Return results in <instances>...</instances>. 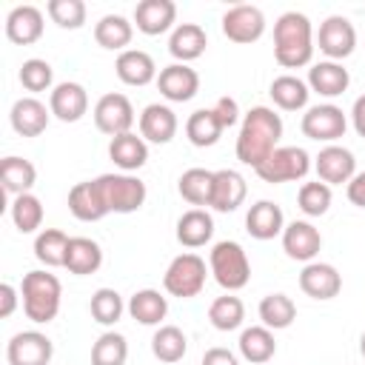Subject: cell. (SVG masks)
Listing matches in <instances>:
<instances>
[{"mask_svg": "<svg viewBox=\"0 0 365 365\" xmlns=\"http://www.w3.org/2000/svg\"><path fill=\"white\" fill-rule=\"evenodd\" d=\"M114 71L117 77L125 83V86H148L151 80H157V66H154V57L143 48H125L117 54V63H114Z\"/></svg>", "mask_w": 365, "mask_h": 365, "instance_id": "cell-25", "label": "cell"}, {"mask_svg": "<svg viewBox=\"0 0 365 365\" xmlns=\"http://www.w3.org/2000/svg\"><path fill=\"white\" fill-rule=\"evenodd\" d=\"M322 248V234L308 220H294L282 231V251L297 262H314V257Z\"/></svg>", "mask_w": 365, "mask_h": 365, "instance_id": "cell-15", "label": "cell"}, {"mask_svg": "<svg viewBox=\"0 0 365 365\" xmlns=\"http://www.w3.org/2000/svg\"><path fill=\"white\" fill-rule=\"evenodd\" d=\"M205 274H208L205 259H202L200 254L185 251V254H177V257L168 262V268H165V274H163V288H165V294H171V297L191 299V297H197V294L202 291Z\"/></svg>", "mask_w": 365, "mask_h": 365, "instance_id": "cell-6", "label": "cell"}, {"mask_svg": "<svg viewBox=\"0 0 365 365\" xmlns=\"http://www.w3.org/2000/svg\"><path fill=\"white\" fill-rule=\"evenodd\" d=\"M351 83V74L342 63H334V60H322V63H314L308 68V88L322 94V97H339Z\"/></svg>", "mask_w": 365, "mask_h": 365, "instance_id": "cell-27", "label": "cell"}, {"mask_svg": "<svg viewBox=\"0 0 365 365\" xmlns=\"http://www.w3.org/2000/svg\"><path fill=\"white\" fill-rule=\"evenodd\" d=\"M185 351H188V339H185V334L177 325H160L154 331V336H151V354L160 362L174 365V362H180L185 356Z\"/></svg>", "mask_w": 365, "mask_h": 365, "instance_id": "cell-40", "label": "cell"}, {"mask_svg": "<svg viewBox=\"0 0 365 365\" xmlns=\"http://www.w3.org/2000/svg\"><path fill=\"white\" fill-rule=\"evenodd\" d=\"M351 123L356 128L359 137H365V94L354 100V108H351Z\"/></svg>", "mask_w": 365, "mask_h": 365, "instance_id": "cell-52", "label": "cell"}, {"mask_svg": "<svg viewBox=\"0 0 365 365\" xmlns=\"http://www.w3.org/2000/svg\"><path fill=\"white\" fill-rule=\"evenodd\" d=\"M202 365H240V359H237L234 351L217 345V348H208V351L202 354Z\"/></svg>", "mask_w": 365, "mask_h": 365, "instance_id": "cell-49", "label": "cell"}, {"mask_svg": "<svg viewBox=\"0 0 365 365\" xmlns=\"http://www.w3.org/2000/svg\"><path fill=\"white\" fill-rule=\"evenodd\" d=\"M94 125L108 134V137H120V134H128L131 125H134V106L125 94L120 91H108L97 100L94 106Z\"/></svg>", "mask_w": 365, "mask_h": 365, "instance_id": "cell-10", "label": "cell"}, {"mask_svg": "<svg viewBox=\"0 0 365 365\" xmlns=\"http://www.w3.org/2000/svg\"><path fill=\"white\" fill-rule=\"evenodd\" d=\"M299 288L311 299H334L342 291V277L331 262H308L299 271Z\"/></svg>", "mask_w": 365, "mask_h": 365, "instance_id": "cell-18", "label": "cell"}, {"mask_svg": "<svg viewBox=\"0 0 365 365\" xmlns=\"http://www.w3.org/2000/svg\"><path fill=\"white\" fill-rule=\"evenodd\" d=\"M331 200H334L331 185L322 182V180H317V182H302V188H299V194H297V205H299V211L308 214V217H322V214L331 208Z\"/></svg>", "mask_w": 365, "mask_h": 365, "instance_id": "cell-45", "label": "cell"}, {"mask_svg": "<svg viewBox=\"0 0 365 365\" xmlns=\"http://www.w3.org/2000/svg\"><path fill=\"white\" fill-rule=\"evenodd\" d=\"M279 137H282V120L274 108L268 106H254L251 111H245L240 134H237V160L242 165L259 168L277 148H279Z\"/></svg>", "mask_w": 365, "mask_h": 365, "instance_id": "cell-1", "label": "cell"}, {"mask_svg": "<svg viewBox=\"0 0 365 365\" xmlns=\"http://www.w3.org/2000/svg\"><path fill=\"white\" fill-rule=\"evenodd\" d=\"M128 359V342L117 331H106L91 345V365H125Z\"/></svg>", "mask_w": 365, "mask_h": 365, "instance_id": "cell-43", "label": "cell"}, {"mask_svg": "<svg viewBox=\"0 0 365 365\" xmlns=\"http://www.w3.org/2000/svg\"><path fill=\"white\" fill-rule=\"evenodd\" d=\"M222 123L214 114V108H197L188 120H185V137L191 140V145L197 148H208L222 137Z\"/></svg>", "mask_w": 365, "mask_h": 365, "instance_id": "cell-37", "label": "cell"}, {"mask_svg": "<svg viewBox=\"0 0 365 365\" xmlns=\"http://www.w3.org/2000/svg\"><path fill=\"white\" fill-rule=\"evenodd\" d=\"M257 311H259L262 325L271 328V331H282V328H288V325L297 319V305H294V299H291L288 294H279V291L262 297Z\"/></svg>", "mask_w": 365, "mask_h": 365, "instance_id": "cell-39", "label": "cell"}, {"mask_svg": "<svg viewBox=\"0 0 365 365\" xmlns=\"http://www.w3.org/2000/svg\"><path fill=\"white\" fill-rule=\"evenodd\" d=\"M68 211L80 220V222H97L108 214L106 202H103V194L97 188L94 180H86V182H77L71 191H68Z\"/></svg>", "mask_w": 365, "mask_h": 365, "instance_id": "cell-28", "label": "cell"}, {"mask_svg": "<svg viewBox=\"0 0 365 365\" xmlns=\"http://www.w3.org/2000/svg\"><path fill=\"white\" fill-rule=\"evenodd\" d=\"M245 194H248L245 177L240 171H234V168H220V171H214L211 205L208 208H214L220 214H231L245 202Z\"/></svg>", "mask_w": 365, "mask_h": 365, "instance_id": "cell-16", "label": "cell"}, {"mask_svg": "<svg viewBox=\"0 0 365 365\" xmlns=\"http://www.w3.org/2000/svg\"><path fill=\"white\" fill-rule=\"evenodd\" d=\"M125 311L140 325H160L165 319V314H168V299L154 288H140V291L131 294Z\"/></svg>", "mask_w": 365, "mask_h": 365, "instance_id": "cell-30", "label": "cell"}, {"mask_svg": "<svg viewBox=\"0 0 365 365\" xmlns=\"http://www.w3.org/2000/svg\"><path fill=\"white\" fill-rule=\"evenodd\" d=\"M317 46L334 63L351 57L354 48H356V29H354V23L348 17H342V14L325 17L319 23V31H317Z\"/></svg>", "mask_w": 365, "mask_h": 365, "instance_id": "cell-8", "label": "cell"}, {"mask_svg": "<svg viewBox=\"0 0 365 365\" xmlns=\"http://www.w3.org/2000/svg\"><path fill=\"white\" fill-rule=\"evenodd\" d=\"M0 182H3V191L11 197L29 194L31 185L37 182V168L26 157H14V154L3 157L0 160Z\"/></svg>", "mask_w": 365, "mask_h": 365, "instance_id": "cell-32", "label": "cell"}, {"mask_svg": "<svg viewBox=\"0 0 365 365\" xmlns=\"http://www.w3.org/2000/svg\"><path fill=\"white\" fill-rule=\"evenodd\" d=\"M205 46H208V34L200 23H177L168 37V51L177 63H191L202 57Z\"/></svg>", "mask_w": 365, "mask_h": 365, "instance_id": "cell-24", "label": "cell"}, {"mask_svg": "<svg viewBox=\"0 0 365 365\" xmlns=\"http://www.w3.org/2000/svg\"><path fill=\"white\" fill-rule=\"evenodd\" d=\"M157 88L171 103H188L200 91V74L188 63H171V66L160 68Z\"/></svg>", "mask_w": 365, "mask_h": 365, "instance_id": "cell-13", "label": "cell"}, {"mask_svg": "<svg viewBox=\"0 0 365 365\" xmlns=\"http://www.w3.org/2000/svg\"><path fill=\"white\" fill-rule=\"evenodd\" d=\"M208 319L217 331H237L245 319V305L234 294H222L208 305Z\"/></svg>", "mask_w": 365, "mask_h": 365, "instance_id": "cell-41", "label": "cell"}, {"mask_svg": "<svg viewBox=\"0 0 365 365\" xmlns=\"http://www.w3.org/2000/svg\"><path fill=\"white\" fill-rule=\"evenodd\" d=\"M245 231L254 237V240H274L285 231V217H282V208L271 200H257L248 214H245Z\"/></svg>", "mask_w": 365, "mask_h": 365, "instance_id": "cell-21", "label": "cell"}, {"mask_svg": "<svg viewBox=\"0 0 365 365\" xmlns=\"http://www.w3.org/2000/svg\"><path fill=\"white\" fill-rule=\"evenodd\" d=\"M48 117H51V108H46V103H40L37 97H20L11 106V111H9L11 128L20 137H37V134H43L46 125H48Z\"/></svg>", "mask_w": 365, "mask_h": 365, "instance_id": "cell-22", "label": "cell"}, {"mask_svg": "<svg viewBox=\"0 0 365 365\" xmlns=\"http://www.w3.org/2000/svg\"><path fill=\"white\" fill-rule=\"evenodd\" d=\"M208 271L214 274L217 285L225 288L228 294L240 291L248 285L251 279V262H248V254L240 242L234 240H222L211 248L208 254Z\"/></svg>", "mask_w": 365, "mask_h": 365, "instance_id": "cell-4", "label": "cell"}, {"mask_svg": "<svg viewBox=\"0 0 365 365\" xmlns=\"http://www.w3.org/2000/svg\"><path fill=\"white\" fill-rule=\"evenodd\" d=\"M222 34L231 43H257L265 34V14L259 6L240 3L222 14Z\"/></svg>", "mask_w": 365, "mask_h": 365, "instance_id": "cell-11", "label": "cell"}, {"mask_svg": "<svg viewBox=\"0 0 365 365\" xmlns=\"http://www.w3.org/2000/svg\"><path fill=\"white\" fill-rule=\"evenodd\" d=\"M100 265H103V248L88 237H71L68 254H66V268L77 277H86V274H94Z\"/></svg>", "mask_w": 365, "mask_h": 365, "instance_id": "cell-36", "label": "cell"}, {"mask_svg": "<svg viewBox=\"0 0 365 365\" xmlns=\"http://www.w3.org/2000/svg\"><path fill=\"white\" fill-rule=\"evenodd\" d=\"M177 20V6L174 0H140L134 6V23L143 34L154 37V34H163L174 26Z\"/></svg>", "mask_w": 365, "mask_h": 365, "instance_id": "cell-23", "label": "cell"}, {"mask_svg": "<svg viewBox=\"0 0 365 365\" xmlns=\"http://www.w3.org/2000/svg\"><path fill=\"white\" fill-rule=\"evenodd\" d=\"M11 222L20 234H34L40 225H43V202L29 191V194H20L11 200Z\"/></svg>", "mask_w": 365, "mask_h": 365, "instance_id": "cell-42", "label": "cell"}, {"mask_svg": "<svg viewBox=\"0 0 365 365\" xmlns=\"http://www.w3.org/2000/svg\"><path fill=\"white\" fill-rule=\"evenodd\" d=\"M214 237V220L205 208H188L177 220V242L185 248H200Z\"/></svg>", "mask_w": 365, "mask_h": 365, "instance_id": "cell-29", "label": "cell"}, {"mask_svg": "<svg viewBox=\"0 0 365 365\" xmlns=\"http://www.w3.org/2000/svg\"><path fill=\"white\" fill-rule=\"evenodd\" d=\"M211 185H214V171H208V168H188L177 180L180 197L197 208L211 205Z\"/></svg>", "mask_w": 365, "mask_h": 365, "instance_id": "cell-38", "label": "cell"}, {"mask_svg": "<svg viewBox=\"0 0 365 365\" xmlns=\"http://www.w3.org/2000/svg\"><path fill=\"white\" fill-rule=\"evenodd\" d=\"M180 123H177V114L163 106V103H151L143 108L140 114V137L145 143H157V145H165L174 140Z\"/></svg>", "mask_w": 365, "mask_h": 365, "instance_id": "cell-20", "label": "cell"}, {"mask_svg": "<svg viewBox=\"0 0 365 365\" xmlns=\"http://www.w3.org/2000/svg\"><path fill=\"white\" fill-rule=\"evenodd\" d=\"M54 356V345L40 331H20L6 345L9 365H48Z\"/></svg>", "mask_w": 365, "mask_h": 365, "instance_id": "cell-12", "label": "cell"}, {"mask_svg": "<svg viewBox=\"0 0 365 365\" xmlns=\"http://www.w3.org/2000/svg\"><path fill=\"white\" fill-rule=\"evenodd\" d=\"M348 200L359 208H365V171L354 174V180L348 182Z\"/></svg>", "mask_w": 365, "mask_h": 365, "instance_id": "cell-51", "label": "cell"}, {"mask_svg": "<svg viewBox=\"0 0 365 365\" xmlns=\"http://www.w3.org/2000/svg\"><path fill=\"white\" fill-rule=\"evenodd\" d=\"M240 356L251 365H262L277 354V342H274V331L265 325H251L240 334Z\"/></svg>", "mask_w": 365, "mask_h": 365, "instance_id": "cell-33", "label": "cell"}, {"mask_svg": "<svg viewBox=\"0 0 365 365\" xmlns=\"http://www.w3.org/2000/svg\"><path fill=\"white\" fill-rule=\"evenodd\" d=\"M94 182L103 194L108 214H131V211L143 208L145 194H148L145 182L134 174H100Z\"/></svg>", "mask_w": 365, "mask_h": 365, "instance_id": "cell-5", "label": "cell"}, {"mask_svg": "<svg viewBox=\"0 0 365 365\" xmlns=\"http://www.w3.org/2000/svg\"><path fill=\"white\" fill-rule=\"evenodd\" d=\"M314 168H317V177L328 185H342V182H351L354 174H356V160L354 154L345 148V145H325L317 160H314Z\"/></svg>", "mask_w": 365, "mask_h": 365, "instance_id": "cell-14", "label": "cell"}, {"mask_svg": "<svg viewBox=\"0 0 365 365\" xmlns=\"http://www.w3.org/2000/svg\"><path fill=\"white\" fill-rule=\"evenodd\" d=\"M14 308H17V288L11 282H3L0 285V317L9 319L14 314Z\"/></svg>", "mask_w": 365, "mask_h": 365, "instance_id": "cell-50", "label": "cell"}, {"mask_svg": "<svg viewBox=\"0 0 365 365\" xmlns=\"http://www.w3.org/2000/svg\"><path fill=\"white\" fill-rule=\"evenodd\" d=\"M88 311H91L94 322H100V325H114V322L123 317L125 302H123V297H120L114 288H97V291L91 294Z\"/></svg>", "mask_w": 365, "mask_h": 365, "instance_id": "cell-44", "label": "cell"}, {"mask_svg": "<svg viewBox=\"0 0 365 365\" xmlns=\"http://www.w3.org/2000/svg\"><path fill=\"white\" fill-rule=\"evenodd\" d=\"M274 57L282 68H302L314 57V29L302 11H285L274 23Z\"/></svg>", "mask_w": 365, "mask_h": 365, "instance_id": "cell-2", "label": "cell"}, {"mask_svg": "<svg viewBox=\"0 0 365 365\" xmlns=\"http://www.w3.org/2000/svg\"><path fill=\"white\" fill-rule=\"evenodd\" d=\"M20 83H23V88L26 91H46V88H51V83H54V68L46 63V60H40V57H31V60H26L23 66H20Z\"/></svg>", "mask_w": 365, "mask_h": 365, "instance_id": "cell-47", "label": "cell"}, {"mask_svg": "<svg viewBox=\"0 0 365 365\" xmlns=\"http://www.w3.org/2000/svg\"><path fill=\"white\" fill-rule=\"evenodd\" d=\"M211 108H214V114L220 117L222 128H231V125L240 120V106H237V100H234V97H228V94H225V97H220Z\"/></svg>", "mask_w": 365, "mask_h": 365, "instance_id": "cell-48", "label": "cell"}, {"mask_svg": "<svg viewBox=\"0 0 365 365\" xmlns=\"http://www.w3.org/2000/svg\"><path fill=\"white\" fill-rule=\"evenodd\" d=\"M20 297H23V314L37 322L46 325L57 317L60 311V299H63V285L54 274L48 271H29L20 282Z\"/></svg>", "mask_w": 365, "mask_h": 365, "instance_id": "cell-3", "label": "cell"}, {"mask_svg": "<svg viewBox=\"0 0 365 365\" xmlns=\"http://www.w3.org/2000/svg\"><path fill=\"white\" fill-rule=\"evenodd\" d=\"M6 37L17 46H31L43 37V11L31 3L14 6L6 17Z\"/></svg>", "mask_w": 365, "mask_h": 365, "instance_id": "cell-19", "label": "cell"}, {"mask_svg": "<svg viewBox=\"0 0 365 365\" xmlns=\"http://www.w3.org/2000/svg\"><path fill=\"white\" fill-rule=\"evenodd\" d=\"M46 11L60 29L74 31V29H83V23H86V3L83 0H48Z\"/></svg>", "mask_w": 365, "mask_h": 365, "instance_id": "cell-46", "label": "cell"}, {"mask_svg": "<svg viewBox=\"0 0 365 365\" xmlns=\"http://www.w3.org/2000/svg\"><path fill=\"white\" fill-rule=\"evenodd\" d=\"M268 94H271V100H274L282 111H299V108L308 106L311 88H308V83L299 80L297 74H279V77H274Z\"/></svg>", "mask_w": 365, "mask_h": 365, "instance_id": "cell-34", "label": "cell"}, {"mask_svg": "<svg viewBox=\"0 0 365 365\" xmlns=\"http://www.w3.org/2000/svg\"><path fill=\"white\" fill-rule=\"evenodd\" d=\"M71 237L60 228H43L34 237V257L46 268H66V254H68Z\"/></svg>", "mask_w": 365, "mask_h": 365, "instance_id": "cell-35", "label": "cell"}, {"mask_svg": "<svg viewBox=\"0 0 365 365\" xmlns=\"http://www.w3.org/2000/svg\"><path fill=\"white\" fill-rule=\"evenodd\" d=\"M302 134L308 140H317V143H334L345 134L348 128V120H345V111L334 103H319V106H311L305 114H302Z\"/></svg>", "mask_w": 365, "mask_h": 365, "instance_id": "cell-9", "label": "cell"}, {"mask_svg": "<svg viewBox=\"0 0 365 365\" xmlns=\"http://www.w3.org/2000/svg\"><path fill=\"white\" fill-rule=\"evenodd\" d=\"M108 157H111V163L123 174H131V171H137V168H143L148 163V143L140 134H134V131L120 134V137H111Z\"/></svg>", "mask_w": 365, "mask_h": 365, "instance_id": "cell-26", "label": "cell"}, {"mask_svg": "<svg viewBox=\"0 0 365 365\" xmlns=\"http://www.w3.org/2000/svg\"><path fill=\"white\" fill-rule=\"evenodd\" d=\"M48 108L57 120L63 123H77L83 120V114L88 111V91L74 83V80H66V83H57L48 94Z\"/></svg>", "mask_w": 365, "mask_h": 365, "instance_id": "cell-17", "label": "cell"}, {"mask_svg": "<svg viewBox=\"0 0 365 365\" xmlns=\"http://www.w3.org/2000/svg\"><path fill=\"white\" fill-rule=\"evenodd\" d=\"M257 177L262 182H271V185H279V182H294V180H302L308 171H311V157L305 148L299 145H279L259 168H254Z\"/></svg>", "mask_w": 365, "mask_h": 365, "instance_id": "cell-7", "label": "cell"}, {"mask_svg": "<svg viewBox=\"0 0 365 365\" xmlns=\"http://www.w3.org/2000/svg\"><path fill=\"white\" fill-rule=\"evenodd\" d=\"M359 354L365 356V331H362V336H359Z\"/></svg>", "mask_w": 365, "mask_h": 365, "instance_id": "cell-53", "label": "cell"}, {"mask_svg": "<svg viewBox=\"0 0 365 365\" xmlns=\"http://www.w3.org/2000/svg\"><path fill=\"white\" fill-rule=\"evenodd\" d=\"M131 37H134V23L123 14H103L94 23V40L108 51H125Z\"/></svg>", "mask_w": 365, "mask_h": 365, "instance_id": "cell-31", "label": "cell"}]
</instances>
